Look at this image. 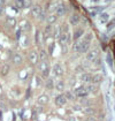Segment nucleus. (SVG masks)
<instances>
[{
    "label": "nucleus",
    "mask_w": 115,
    "mask_h": 121,
    "mask_svg": "<svg viewBox=\"0 0 115 121\" xmlns=\"http://www.w3.org/2000/svg\"><path fill=\"white\" fill-rule=\"evenodd\" d=\"M66 103H67V98H66L65 95H59L57 98H55V104H57V106H59V107L63 106Z\"/></svg>",
    "instance_id": "obj_5"
},
{
    "label": "nucleus",
    "mask_w": 115,
    "mask_h": 121,
    "mask_svg": "<svg viewBox=\"0 0 115 121\" xmlns=\"http://www.w3.org/2000/svg\"><path fill=\"white\" fill-rule=\"evenodd\" d=\"M91 38H92V35L90 34V35H87L85 37L84 40H82L81 42V48H79V52H82V53H85L89 51V47H90V40H91Z\"/></svg>",
    "instance_id": "obj_1"
},
{
    "label": "nucleus",
    "mask_w": 115,
    "mask_h": 121,
    "mask_svg": "<svg viewBox=\"0 0 115 121\" xmlns=\"http://www.w3.org/2000/svg\"><path fill=\"white\" fill-rule=\"evenodd\" d=\"M32 4L31 0H23V7H30Z\"/></svg>",
    "instance_id": "obj_23"
},
{
    "label": "nucleus",
    "mask_w": 115,
    "mask_h": 121,
    "mask_svg": "<svg viewBox=\"0 0 115 121\" xmlns=\"http://www.w3.org/2000/svg\"><path fill=\"white\" fill-rule=\"evenodd\" d=\"M49 32H51V26H47L45 29V35L47 36V35H49Z\"/></svg>",
    "instance_id": "obj_26"
},
{
    "label": "nucleus",
    "mask_w": 115,
    "mask_h": 121,
    "mask_svg": "<svg viewBox=\"0 0 115 121\" xmlns=\"http://www.w3.org/2000/svg\"><path fill=\"white\" fill-rule=\"evenodd\" d=\"M13 62L15 65H20L22 62V56H20V54H14L13 56Z\"/></svg>",
    "instance_id": "obj_15"
},
{
    "label": "nucleus",
    "mask_w": 115,
    "mask_h": 121,
    "mask_svg": "<svg viewBox=\"0 0 115 121\" xmlns=\"http://www.w3.org/2000/svg\"><path fill=\"white\" fill-rule=\"evenodd\" d=\"M37 102H38V104H40V105H45V104H47L48 103V96H46V95H41V96H39L38 99H37Z\"/></svg>",
    "instance_id": "obj_10"
},
{
    "label": "nucleus",
    "mask_w": 115,
    "mask_h": 121,
    "mask_svg": "<svg viewBox=\"0 0 115 121\" xmlns=\"http://www.w3.org/2000/svg\"><path fill=\"white\" fill-rule=\"evenodd\" d=\"M84 34V30L83 29H78V30H76L75 31V34H74V39L75 40H77L79 37H82V35Z\"/></svg>",
    "instance_id": "obj_18"
},
{
    "label": "nucleus",
    "mask_w": 115,
    "mask_h": 121,
    "mask_svg": "<svg viewBox=\"0 0 115 121\" xmlns=\"http://www.w3.org/2000/svg\"><path fill=\"white\" fill-rule=\"evenodd\" d=\"M108 20H109V14H108V13H101V14L99 15V21H100L101 23H106Z\"/></svg>",
    "instance_id": "obj_14"
},
{
    "label": "nucleus",
    "mask_w": 115,
    "mask_h": 121,
    "mask_svg": "<svg viewBox=\"0 0 115 121\" xmlns=\"http://www.w3.org/2000/svg\"><path fill=\"white\" fill-rule=\"evenodd\" d=\"M39 69L41 70V73H43V75L44 76H47L48 75V70H49V68H48V66H47V64L45 62V61H43L41 64H40V66H39Z\"/></svg>",
    "instance_id": "obj_8"
},
{
    "label": "nucleus",
    "mask_w": 115,
    "mask_h": 121,
    "mask_svg": "<svg viewBox=\"0 0 115 121\" xmlns=\"http://www.w3.org/2000/svg\"><path fill=\"white\" fill-rule=\"evenodd\" d=\"M39 56H40V59H41L43 61H45V60H46V58H47V54H46V52H45V51H43V50H41Z\"/></svg>",
    "instance_id": "obj_21"
},
{
    "label": "nucleus",
    "mask_w": 115,
    "mask_h": 121,
    "mask_svg": "<svg viewBox=\"0 0 115 121\" xmlns=\"http://www.w3.org/2000/svg\"><path fill=\"white\" fill-rule=\"evenodd\" d=\"M5 5V0H0V7Z\"/></svg>",
    "instance_id": "obj_30"
},
{
    "label": "nucleus",
    "mask_w": 115,
    "mask_h": 121,
    "mask_svg": "<svg viewBox=\"0 0 115 121\" xmlns=\"http://www.w3.org/2000/svg\"><path fill=\"white\" fill-rule=\"evenodd\" d=\"M48 24H52V23H54L55 21H57V15L55 14H51V15H48L47 19H46Z\"/></svg>",
    "instance_id": "obj_17"
},
{
    "label": "nucleus",
    "mask_w": 115,
    "mask_h": 121,
    "mask_svg": "<svg viewBox=\"0 0 115 121\" xmlns=\"http://www.w3.org/2000/svg\"><path fill=\"white\" fill-rule=\"evenodd\" d=\"M73 48H74L75 52H79V48H81V42H76V43L74 44Z\"/></svg>",
    "instance_id": "obj_20"
},
{
    "label": "nucleus",
    "mask_w": 115,
    "mask_h": 121,
    "mask_svg": "<svg viewBox=\"0 0 115 121\" xmlns=\"http://www.w3.org/2000/svg\"><path fill=\"white\" fill-rule=\"evenodd\" d=\"M75 95L77 97H79V98H84V97H86L89 95V91L86 90V88H84V86H78V88L75 89Z\"/></svg>",
    "instance_id": "obj_2"
},
{
    "label": "nucleus",
    "mask_w": 115,
    "mask_h": 121,
    "mask_svg": "<svg viewBox=\"0 0 115 121\" xmlns=\"http://www.w3.org/2000/svg\"><path fill=\"white\" fill-rule=\"evenodd\" d=\"M15 6L17 8H23V0H15Z\"/></svg>",
    "instance_id": "obj_22"
},
{
    "label": "nucleus",
    "mask_w": 115,
    "mask_h": 121,
    "mask_svg": "<svg viewBox=\"0 0 115 121\" xmlns=\"http://www.w3.org/2000/svg\"><path fill=\"white\" fill-rule=\"evenodd\" d=\"M8 23L10 26H15V20H8Z\"/></svg>",
    "instance_id": "obj_28"
},
{
    "label": "nucleus",
    "mask_w": 115,
    "mask_h": 121,
    "mask_svg": "<svg viewBox=\"0 0 115 121\" xmlns=\"http://www.w3.org/2000/svg\"><path fill=\"white\" fill-rule=\"evenodd\" d=\"M114 27H115V19L113 20V21H112V22H111L108 26H107V28H108V29H112V28H114Z\"/></svg>",
    "instance_id": "obj_25"
},
{
    "label": "nucleus",
    "mask_w": 115,
    "mask_h": 121,
    "mask_svg": "<svg viewBox=\"0 0 115 121\" xmlns=\"http://www.w3.org/2000/svg\"><path fill=\"white\" fill-rule=\"evenodd\" d=\"M103 75L100 74H97V75H92V80H91V82L93 84H97V83H100L101 81H103Z\"/></svg>",
    "instance_id": "obj_11"
},
{
    "label": "nucleus",
    "mask_w": 115,
    "mask_h": 121,
    "mask_svg": "<svg viewBox=\"0 0 115 121\" xmlns=\"http://www.w3.org/2000/svg\"><path fill=\"white\" fill-rule=\"evenodd\" d=\"M9 66L8 65H2L1 66V68H0V74L2 75V76H6V75L9 73Z\"/></svg>",
    "instance_id": "obj_13"
},
{
    "label": "nucleus",
    "mask_w": 115,
    "mask_h": 121,
    "mask_svg": "<svg viewBox=\"0 0 115 121\" xmlns=\"http://www.w3.org/2000/svg\"><path fill=\"white\" fill-rule=\"evenodd\" d=\"M46 88L47 89H52L53 88V82H52V80H48L47 83H46Z\"/></svg>",
    "instance_id": "obj_24"
},
{
    "label": "nucleus",
    "mask_w": 115,
    "mask_h": 121,
    "mask_svg": "<svg viewBox=\"0 0 115 121\" xmlns=\"http://www.w3.org/2000/svg\"><path fill=\"white\" fill-rule=\"evenodd\" d=\"M65 96H66V98H67V99H74V98H73V95H71V92H67Z\"/></svg>",
    "instance_id": "obj_27"
},
{
    "label": "nucleus",
    "mask_w": 115,
    "mask_h": 121,
    "mask_svg": "<svg viewBox=\"0 0 115 121\" xmlns=\"http://www.w3.org/2000/svg\"><path fill=\"white\" fill-rule=\"evenodd\" d=\"M31 13H32V15H33L35 17H40V19H43L41 15H44V13H43V9H41L40 6H33L32 9H31Z\"/></svg>",
    "instance_id": "obj_3"
},
{
    "label": "nucleus",
    "mask_w": 115,
    "mask_h": 121,
    "mask_svg": "<svg viewBox=\"0 0 115 121\" xmlns=\"http://www.w3.org/2000/svg\"><path fill=\"white\" fill-rule=\"evenodd\" d=\"M53 70H54V74L57 75V76H61V75L63 74V69H62V67L59 65V64H55V65H54Z\"/></svg>",
    "instance_id": "obj_9"
},
{
    "label": "nucleus",
    "mask_w": 115,
    "mask_h": 121,
    "mask_svg": "<svg viewBox=\"0 0 115 121\" xmlns=\"http://www.w3.org/2000/svg\"><path fill=\"white\" fill-rule=\"evenodd\" d=\"M29 61L31 62V64H37V61H38V54H37V52H35V51H31L30 53H29Z\"/></svg>",
    "instance_id": "obj_6"
},
{
    "label": "nucleus",
    "mask_w": 115,
    "mask_h": 121,
    "mask_svg": "<svg viewBox=\"0 0 115 121\" xmlns=\"http://www.w3.org/2000/svg\"><path fill=\"white\" fill-rule=\"evenodd\" d=\"M79 21H81V17H79L78 14H73L70 16V19H69V22H70L71 26H77L79 23Z\"/></svg>",
    "instance_id": "obj_7"
},
{
    "label": "nucleus",
    "mask_w": 115,
    "mask_h": 121,
    "mask_svg": "<svg viewBox=\"0 0 115 121\" xmlns=\"http://www.w3.org/2000/svg\"><path fill=\"white\" fill-rule=\"evenodd\" d=\"M55 89L59 90V91L63 90V89H65V84H63V82H58L57 85H55Z\"/></svg>",
    "instance_id": "obj_19"
},
{
    "label": "nucleus",
    "mask_w": 115,
    "mask_h": 121,
    "mask_svg": "<svg viewBox=\"0 0 115 121\" xmlns=\"http://www.w3.org/2000/svg\"><path fill=\"white\" fill-rule=\"evenodd\" d=\"M98 54H99V50H98V48L91 50V51H89V52H87V54H86V59H87L89 61H93L97 56H98Z\"/></svg>",
    "instance_id": "obj_4"
},
{
    "label": "nucleus",
    "mask_w": 115,
    "mask_h": 121,
    "mask_svg": "<svg viewBox=\"0 0 115 121\" xmlns=\"http://www.w3.org/2000/svg\"><path fill=\"white\" fill-rule=\"evenodd\" d=\"M85 121H97V120L94 119V118H93V117H89V118H87Z\"/></svg>",
    "instance_id": "obj_29"
},
{
    "label": "nucleus",
    "mask_w": 115,
    "mask_h": 121,
    "mask_svg": "<svg viewBox=\"0 0 115 121\" xmlns=\"http://www.w3.org/2000/svg\"><path fill=\"white\" fill-rule=\"evenodd\" d=\"M81 80L83 81V82H91V80H92V75L91 74H83L82 75V77H81Z\"/></svg>",
    "instance_id": "obj_16"
},
{
    "label": "nucleus",
    "mask_w": 115,
    "mask_h": 121,
    "mask_svg": "<svg viewBox=\"0 0 115 121\" xmlns=\"http://www.w3.org/2000/svg\"><path fill=\"white\" fill-rule=\"evenodd\" d=\"M65 13H66L65 5H59L57 7V16H62V15H65Z\"/></svg>",
    "instance_id": "obj_12"
}]
</instances>
